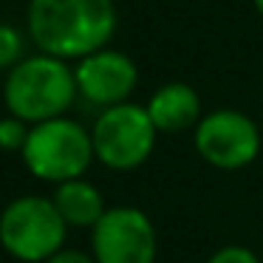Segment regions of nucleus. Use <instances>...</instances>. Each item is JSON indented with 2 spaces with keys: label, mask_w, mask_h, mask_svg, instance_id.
I'll use <instances>...</instances> for the list:
<instances>
[{
  "label": "nucleus",
  "mask_w": 263,
  "mask_h": 263,
  "mask_svg": "<svg viewBox=\"0 0 263 263\" xmlns=\"http://www.w3.org/2000/svg\"><path fill=\"white\" fill-rule=\"evenodd\" d=\"M46 263H97V257L85 255V252H77V249H60L57 255H51Z\"/></svg>",
  "instance_id": "4468645a"
},
{
  "label": "nucleus",
  "mask_w": 263,
  "mask_h": 263,
  "mask_svg": "<svg viewBox=\"0 0 263 263\" xmlns=\"http://www.w3.org/2000/svg\"><path fill=\"white\" fill-rule=\"evenodd\" d=\"M54 204H57L60 215L65 218L68 227H93L105 215L102 193L82 178L60 181L54 190Z\"/></svg>",
  "instance_id": "9d476101"
},
{
  "label": "nucleus",
  "mask_w": 263,
  "mask_h": 263,
  "mask_svg": "<svg viewBox=\"0 0 263 263\" xmlns=\"http://www.w3.org/2000/svg\"><path fill=\"white\" fill-rule=\"evenodd\" d=\"M77 93V71L68 68L63 57L46 51L20 60L3 82V99L9 110L31 125L63 116L74 105Z\"/></svg>",
  "instance_id": "f03ea898"
},
{
  "label": "nucleus",
  "mask_w": 263,
  "mask_h": 263,
  "mask_svg": "<svg viewBox=\"0 0 263 263\" xmlns=\"http://www.w3.org/2000/svg\"><path fill=\"white\" fill-rule=\"evenodd\" d=\"M97 263H153L156 229L136 206H114L91 227Z\"/></svg>",
  "instance_id": "0eeeda50"
},
{
  "label": "nucleus",
  "mask_w": 263,
  "mask_h": 263,
  "mask_svg": "<svg viewBox=\"0 0 263 263\" xmlns=\"http://www.w3.org/2000/svg\"><path fill=\"white\" fill-rule=\"evenodd\" d=\"M23 57V37L14 26L0 23V68H14Z\"/></svg>",
  "instance_id": "9b49d317"
},
{
  "label": "nucleus",
  "mask_w": 263,
  "mask_h": 263,
  "mask_svg": "<svg viewBox=\"0 0 263 263\" xmlns=\"http://www.w3.org/2000/svg\"><path fill=\"white\" fill-rule=\"evenodd\" d=\"M156 133L147 108L130 102L110 105L93 122V153L110 170H136L153 153Z\"/></svg>",
  "instance_id": "39448f33"
},
{
  "label": "nucleus",
  "mask_w": 263,
  "mask_h": 263,
  "mask_svg": "<svg viewBox=\"0 0 263 263\" xmlns=\"http://www.w3.org/2000/svg\"><path fill=\"white\" fill-rule=\"evenodd\" d=\"M147 114L153 119L156 130L181 133L190 125L201 122V99L184 82H167L150 97Z\"/></svg>",
  "instance_id": "1a4fd4ad"
},
{
  "label": "nucleus",
  "mask_w": 263,
  "mask_h": 263,
  "mask_svg": "<svg viewBox=\"0 0 263 263\" xmlns=\"http://www.w3.org/2000/svg\"><path fill=\"white\" fill-rule=\"evenodd\" d=\"M65 218L54 198L23 195L0 212V246L23 263H46L65 243Z\"/></svg>",
  "instance_id": "20e7f679"
},
{
  "label": "nucleus",
  "mask_w": 263,
  "mask_h": 263,
  "mask_svg": "<svg viewBox=\"0 0 263 263\" xmlns=\"http://www.w3.org/2000/svg\"><path fill=\"white\" fill-rule=\"evenodd\" d=\"M136 80L139 71L133 60L122 51H114V48H99L93 54H85L77 65L80 93L88 102L102 105V108L125 102L136 88Z\"/></svg>",
  "instance_id": "6e6552de"
},
{
  "label": "nucleus",
  "mask_w": 263,
  "mask_h": 263,
  "mask_svg": "<svg viewBox=\"0 0 263 263\" xmlns=\"http://www.w3.org/2000/svg\"><path fill=\"white\" fill-rule=\"evenodd\" d=\"M29 31L40 51L85 57L110 43L116 6L114 0H29Z\"/></svg>",
  "instance_id": "f257e3e1"
},
{
  "label": "nucleus",
  "mask_w": 263,
  "mask_h": 263,
  "mask_svg": "<svg viewBox=\"0 0 263 263\" xmlns=\"http://www.w3.org/2000/svg\"><path fill=\"white\" fill-rule=\"evenodd\" d=\"M26 139H29L26 119H20L14 114L0 119V150H23Z\"/></svg>",
  "instance_id": "f8f14e48"
},
{
  "label": "nucleus",
  "mask_w": 263,
  "mask_h": 263,
  "mask_svg": "<svg viewBox=\"0 0 263 263\" xmlns=\"http://www.w3.org/2000/svg\"><path fill=\"white\" fill-rule=\"evenodd\" d=\"M255 9H257V12L263 14V0H255Z\"/></svg>",
  "instance_id": "2eb2a0df"
},
{
  "label": "nucleus",
  "mask_w": 263,
  "mask_h": 263,
  "mask_svg": "<svg viewBox=\"0 0 263 263\" xmlns=\"http://www.w3.org/2000/svg\"><path fill=\"white\" fill-rule=\"evenodd\" d=\"M23 153V164L31 176L43 181H71L88 170L93 153V139L82 125L65 116L37 122L29 130Z\"/></svg>",
  "instance_id": "7ed1b4c3"
},
{
  "label": "nucleus",
  "mask_w": 263,
  "mask_h": 263,
  "mask_svg": "<svg viewBox=\"0 0 263 263\" xmlns=\"http://www.w3.org/2000/svg\"><path fill=\"white\" fill-rule=\"evenodd\" d=\"M206 263H260V260L246 246H221Z\"/></svg>",
  "instance_id": "ddd939ff"
},
{
  "label": "nucleus",
  "mask_w": 263,
  "mask_h": 263,
  "mask_svg": "<svg viewBox=\"0 0 263 263\" xmlns=\"http://www.w3.org/2000/svg\"><path fill=\"white\" fill-rule=\"evenodd\" d=\"M195 147L218 170H240L260 153V130L240 110H212L195 127Z\"/></svg>",
  "instance_id": "423d86ee"
}]
</instances>
